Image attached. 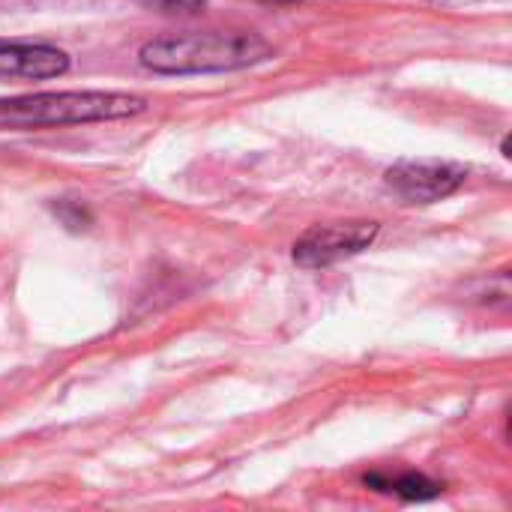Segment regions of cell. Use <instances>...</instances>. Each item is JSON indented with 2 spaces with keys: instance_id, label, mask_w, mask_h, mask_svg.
I'll return each instance as SVG.
<instances>
[{
  "instance_id": "6da1fadb",
  "label": "cell",
  "mask_w": 512,
  "mask_h": 512,
  "mask_svg": "<svg viewBox=\"0 0 512 512\" xmlns=\"http://www.w3.org/2000/svg\"><path fill=\"white\" fill-rule=\"evenodd\" d=\"M138 57L159 75H204L264 63L273 57V45L249 30H204L150 39L141 45Z\"/></svg>"
},
{
  "instance_id": "7a4b0ae2",
  "label": "cell",
  "mask_w": 512,
  "mask_h": 512,
  "mask_svg": "<svg viewBox=\"0 0 512 512\" xmlns=\"http://www.w3.org/2000/svg\"><path fill=\"white\" fill-rule=\"evenodd\" d=\"M147 111L144 96L114 90H60L0 99V132H30L45 126H78L123 120Z\"/></svg>"
},
{
  "instance_id": "3957f363",
  "label": "cell",
  "mask_w": 512,
  "mask_h": 512,
  "mask_svg": "<svg viewBox=\"0 0 512 512\" xmlns=\"http://www.w3.org/2000/svg\"><path fill=\"white\" fill-rule=\"evenodd\" d=\"M378 237V222H333L315 225L294 243V261L303 270H324L345 258L360 255Z\"/></svg>"
},
{
  "instance_id": "277c9868",
  "label": "cell",
  "mask_w": 512,
  "mask_h": 512,
  "mask_svg": "<svg viewBox=\"0 0 512 512\" xmlns=\"http://www.w3.org/2000/svg\"><path fill=\"white\" fill-rule=\"evenodd\" d=\"M384 180L402 201L432 204L453 195L468 180V168L444 159H402L387 168Z\"/></svg>"
},
{
  "instance_id": "5b68a950",
  "label": "cell",
  "mask_w": 512,
  "mask_h": 512,
  "mask_svg": "<svg viewBox=\"0 0 512 512\" xmlns=\"http://www.w3.org/2000/svg\"><path fill=\"white\" fill-rule=\"evenodd\" d=\"M66 69L69 57L54 45H18L0 39V78H54Z\"/></svg>"
},
{
  "instance_id": "8992f818",
  "label": "cell",
  "mask_w": 512,
  "mask_h": 512,
  "mask_svg": "<svg viewBox=\"0 0 512 512\" xmlns=\"http://www.w3.org/2000/svg\"><path fill=\"white\" fill-rule=\"evenodd\" d=\"M366 483L369 486H384L387 492H393V495H399L405 501H429V498H438L441 495V486L435 480L423 477V474H402V477H396L390 483H381V480L369 477Z\"/></svg>"
},
{
  "instance_id": "52a82bcc",
  "label": "cell",
  "mask_w": 512,
  "mask_h": 512,
  "mask_svg": "<svg viewBox=\"0 0 512 512\" xmlns=\"http://www.w3.org/2000/svg\"><path fill=\"white\" fill-rule=\"evenodd\" d=\"M144 3L159 12H198L204 6V0H144Z\"/></svg>"
},
{
  "instance_id": "ba28073f",
  "label": "cell",
  "mask_w": 512,
  "mask_h": 512,
  "mask_svg": "<svg viewBox=\"0 0 512 512\" xmlns=\"http://www.w3.org/2000/svg\"><path fill=\"white\" fill-rule=\"evenodd\" d=\"M435 3H441V6H468L471 0H435Z\"/></svg>"
},
{
  "instance_id": "9c48e42d",
  "label": "cell",
  "mask_w": 512,
  "mask_h": 512,
  "mask_svg": "<svg viewBox=\"0 0 512 512\" xmlns=\"http://www.w3.org/2000/svg\"><path fill=\"white\" fill-rule=\"evenodd\" d=\"M258 3H273V6H282V3H297V0H258Z\"/></svg>"
}]
</instances>
